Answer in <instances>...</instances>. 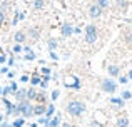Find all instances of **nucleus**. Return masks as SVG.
<instances>
[{
	"mask_svg": "<svg viewBox=\"0 0 132 127\" xmlns=\"http://www.w3.org/2000/svg\"><path fill=\"white\" fill-rule=\"evenodd\" d=\"M2 121H3V117H2V115H0V122H2Z\"/></svg>",
	"mask_w": 132,
	"mask_h": 127,
	"instance_id": "ea45409f",
	"label": "nucleus"
},
{
	"mask_svg": "<svg viewBox=\"0 0 132 127\" xmlns=\"http://www.w3.org/2000/svg\"><path fill=\"white\" fill-rule=\"evenodd\" d=\"M119 82L120 84H127V82H129V77H124L122 75V77H119Z\"/></svg>",
	"mask_w": 132,
	"mask_h": 127,
	"instance_id": "393cba45",
	"label": "nucleus"
},
{
	"mask_svg": "<svg viewBox=\"0 0 132 127\" xmlns=\"http://www.w3.org/2000/svg\"><path fill=\"white\" fill-rule=\"evenodd\" d=\"M7 75H9V79H13V75H15V74H13V72H7Z\"/></svg>",
	"mask_w": 132,
	"mask_h": 127,
	"instance_id": "f704fd0d",
	"label": "nucleus"
},
{
	"mask_svg": "<svg viewBox=\"0 0 132 127\" xmlns=\"http://www.w3.org/2000/svg\"><path fill=\"white\" fill-rule=\"evenodd\" d=\"M107 70H109V75H110V77H117V75H119V72H120V69L117 67V65H109V67H107Z\"/></svg>",
	"mask_w": 132,
	"mask_h": 127,
	"instance_id": "6e6552de",
	"label": "nucleus"
},
{
	"mask_svg": "<svg viewBox=\"0 0 132 127\" xmlns=\"http://www.w3.org/2000/svg\"><path fill=\"white\" fill-rule=\"evenodd\" d=\"M85 111V105L84 102H79V100H72L67 104V112L70 115H74V117H79V115H82Z\"/></svg>",
	"mask_w": 132,
	"mask_h": 127,
	"instance_id": "f257e3e1",
	"label": "nucleus"
},
{
	"mask_svg": "<svg viewBox=\"0 0 132 127\" xmlns=\"http://www.w3.org/2000/svg\"><path fill=\"white\" fill-rule=\"evenodd\" d=\"M127 77H129V79H132V70L129 72V75H127Z\"/></svg>",
	"mask_w": 132,
	"mask_h": 127,
	"instance_id": "4c0bfd02",
	"label": "nucleus"
},
{
	"mask_svg": "<svg viewBox=\"0 0 132 127\" xmlns=\"http://www.w3.org/2000/svg\"><path fill=\"white\" fill-rule=\"evenodd\" d=\"M10 89H12V92H15V90H17V84H15V82H12V85H10Z\"/></svg>",
	"mask_w": 132,
	"mask_h": 127,
	"instance_id": "7c9ffc66",
	"label": "nucleus"
},
{
	"mask_svg": "<svg viewBox=\"0 0 132 127\" xmlns=\"http://www.w3.org/2000/svg\"><path fill=\"white\" fill-rule=\"evenodd\" d=\"M0 94H2V87H0Z\"/></svg>",
	"mask_w": 132,
	"mask_h": 127,
	"instance_id": "79ce46f5",
	"label": "nucleus"
},
{
	"mask_svg": "<svg viewBox=\"0 0 132 127\" xmlns=\"http://www.w3.org/2000/svg\"><path fill=\"white\" fill-rule=\"evenodd\" d=\"M59 124H60V119H59V117H55V119H52V121H50V119H48V127H57Z\"/></svg>",
	"mask_w": 132,
	"mask_h": 127,
	"instance_id": "dca6fc26",
	"label": "nucleus"
},
{
	"mask_svg": "<svg viewBox=\"0 0 132 127\" xmlns=\"http://www.w3.org/2000/svg\"><path fill=\"white\" fill-rule=\"evenodd\" d=\"M97 40V27L95 25H87L85 27V42L94 44Z\"/></svg>",
	"mask_w": 132,
	"mask_h": 127,
	"instance_id": "7ed1b4c3",
	"label": "nucleus"
},
{
	"mask_svg": "<svg viewBox=\"0 0 132 127\" xmlns=\"http://www.w3.org/2000/svg\"><path fill=\"white\" fill-rule=\"evenodd\" d=\"M25 60H29V62H30V60H35V54H34V52H27Z\"/></svg>",
	"mask_w": 132,
	"mask_h": 127,
	"instance_id": "6ab92c4d",
	"label": "nucleus"
},
{
	"mask_svg": "<svg viewBox=\"0 0 132 127\" xmlns=\"http://www.w3.org/2000/svg\"><path fill=\"white\" fill-rule=\"evenodd\" d=\"M23 122H25V119H17V121H15V122H13V124H12V125H13V127H20V125H22V124H23Z\"/></svg>",
	"mask_w": 132,
	"mask_h": 127,
	"instance_id": "412c9836",
	"label": "nucleus"
},
{
	"mask_svg": "<svg viewBox=\"0 0 132 127\" xmlns=\"http://www.w3.org/2000/svg\"><path fill=\"white\" fill-rule=\"evenodd\" d=\"M62 35H64V37L74 35V27H72L70 23H64V25H62Z\"/></svg>",
	"mask_w": 132,
	"mask_h": 127,
	"instance_id": "423d86ee",
	"label": "nucleus"
},
{
	"mask_svg": "<svg viewBox=\"0 0 132 127\" xmlns=\"http://www.w3.org/2000/svg\"><path fill=\"white\" fill-rule=\"evenodd\" d=\"M5 60H7V59H5V55H0V64H3Z\"/></svg>",
	"mask_w": 132,
	"mask_h": 127,
	"instance_id": "473e14b6",
	"label": "nucleus"
},
{
	"mask_svg": "<svg viewBox=\"0 0 132 127\" xmlns=\"http://www.w3.org/2000/svg\"><path fill=\"white\" fill-rule=\"evenodd\" d=\"M17 111L20 112V114H23V117H30V115H34V105L30 104V100H20V104L17 105Z\"/></svg>",
	"mask_w": 132,
	"mask_h": 127,
	"instance_id": "f03ea898",
	"label": "nucleus"
},
{
	"mask_svg": "<svg viewBox=\"0 0 132 127\" xmlns=\"http://www.w3.org/2000/svg\"><path fill=\"white\" fill-rule=\"evenodd\" d=\"M2 127H12V125H10V124H7V122H5V124H2Z\"/></svg>",
	"mask_w": 132,
	"mask_h": 127,
	"instance_id": "e433bc0d",
	"label": "nucleus"
},
{
	"mask_svg": "<svg viewBox=\"0 0 132 127\" xmlns=\"http://www.w3.org/2000/svg\"><path fill=\"white\" fill-rule=\"evenodd\" d=\"M95 3H97V5H99L100 9L104 10V9H109V5H110V0H97Z\"/></svg>",
	"mask_w": 132,
	"mask_h": 127,
	"instance_id": "9b49d317",
	"label": "nucleus"
},
{
	"mask_svg": "<svg viewBox=\"0 0 132 127\" xmlns=\"http://www.w3.org/2000/svg\"><path fill=\"white\" fill-rule=\"evenodd\" d=\"M0 72H2V74H7V72H9V69H7V67H2V70H0Z\"/></svg>",
	"mask_w": 132,
	"mask_h": 127,
	"instance_id": "72a5a7b5",
	"label": "nucleus"
},
{
	"mask_svg": "<svg viewBox=\"0 0 132 127\" xmlns=\"http://www.w3.org/2000/svg\"><path fill=\"white\" fill-rule=\"evenodd\" d=\"M130 97H132V94H130L129 90H124L122 92V99H124V100H127V99H130Z\"/></svg>",
	"mask_w": 132,
	"mask_h": 127,
	"instance_id": "4be33fe9",
	"label": "nucleus"
},
{
	"mask_svg": "<svg viewBox=\"0 0 132 127\" xmlns=\"http://www.w3.org/2000/svg\"><path fill=\"white\" fill-rule=\"evenodd\" d=\"M30 127H37V124H32V125H30Z\"/></svg>",
	"mask_w": 132,
	"mask_h": 127,
	"instance_id": "58836bf2",
	"label": "nucleus"
},
{
	"mask_svg": "<svg viewBox=\"0 0 132 127\" xmlns=\"http://www.w3.org/2000/svg\"><path fill=\"white\" fill-rule=\"evenodd\" d=\"M2 94H3V95L12 94V89H10V85H9V87H5V89H2Z\"/></svg>",
	"mask_w": 132,
	"mask_h": 127,
	"instance_id": "b1692460",
	"label": "nucleus"
},
{
	"mask_svg": "<svg viewBox=\"0 0 132 127\" xmlns=\"http://www.w3.org/2000/svg\"><path fill=\"white\" fill-rule=\"evenodd\" d=\"M40 80H42V79H40L39 75H34V77L30 79V82H32V85H39V84H40Z\"/></svg>",
	"mask_w": 132,
	"mask_h": 127,
	"instance_id": "a211bd4d",
	"label": "nucleus"
},
{
	"mask_svg": "<svg viewBox=\"0 0 132 127\" xmlns=\"http://www.w3.org/2000/svg\"><path fill=\"white\" fill-rule=\"evenodd\" d=\"M57 97H59V90H54L52 92V100H55Z\"/></svg>",
	"mask_w": 132,
	"mask_h": 127,
	"instance_id": "c756f323",
	"label": "nucleus"
},
{
	"mask_svg": "<svg viewBox=\"0 0 132 127\" xmlns=\"http://www.w3.org/2000/svg\"><path fill=\"white\" fill-rule=\"evenodd\" d=\"M50 59H52V60H59V55L54 52V50H50Z\"/></svg>",
	"mask_w": 132,
	"mask_h": 127,
	"instance_id": "a878e982",
	"label": "nucleus"
},
{
	"mask_svg": "<svg viewBox=\"0 0 132 127\" xmlns=\"http://www.w3.org/2000/svg\"><path fill=\"white\" fill-rule=\"evenodd\" d=\"M13 40H15L17 44H23L27 40V33L22 32V30H19V32H15V35H13Z\"/></svg>",
	"mask_w": 132,
	"mask_h": 127,
	"instance_id": "0eeeda50",
	"label": "nucleus"
},
{
	"mask_svg": "<svg viewBox=\"0 0 132 127\" xmlns=\"http://www.w3.org/2000/svg\"><path fill=\"white\" fill-rule=\"evenodd\" d=\"M42 74L44 75H50V69H48V67H42Z\"/></svg>",
	"mask_w": 132,
	"mask_h": 127,
	"instance_id": "cd10ccee",
	"label": "nucleus"
},
{
	"mask_svg": "<svg viewBox=\"0 0 132 127\" xmlns=\"http://www.w3.org/2000/svg\"><path fill=\"white\" fill-rule=\"evenodd\" d=\"M5 22V13H3V10H0V25Z\"/></svg>",
	"mask_w": 132,
	"mask_h": 127,
	"instance_id": "bb28decb",
	"label": "nucleus"
},
{
	"mask_svg": "<svg viewBox=\"0 0 132 127\" xmlns=\"http://www.w3.org/2000/svg\"><path fill=\"white\" fill-rule=\"evenodd\" d=\"M62 127H72L70 124H67V122H64V124H62Z\"/></svg>",
	"mask_w": 132,
	"mask_h": 127,
	"instance_id": "c9c22d12",
	"label": "nucleus"
},
{
	"mask_svg": "<svg viewBox=\"0 0 132 127\" xmlns=\"http://www.w3.org/2000/svg\"><path fill=\"white\" fill-rule=\"evenodd\" d=\"M13 64H15V60H13V57H10V59H9V65H13Z\"/></svg>",
	"mask_w": 132,
	"mask_h": 127,
	"instance_id": "2f4dec72",
	"label": "nucleus"
},
{
	"mask_svg": "<svg viewBox=\"0 0 132 127\" xmlns=\"http://www.w3.org/2000/svg\"><path fill=\"white\" fill-rule=\"evenodd\" d=\"M127 125H129V119L127 117H120L117 121V127H127Z\"/></svg>",
	"mask_w": 132,
	"mask_h": 127,
	"instance_id": "ddd939ff",
	"label": "nucleus"
},
{
	"mask_svg": "<svg viewBox=\"0 0 132 127\" xmlns=\"http://www.w3.org/2000/svg\"><path fill=\"white\" fill-rule=\"evenodd\" d=\"M117 89V84L112 80V79H105V80L102 82V90L105 92V94H114Z\"/></svg>",
	"mask_w": 132,
	"mask_h": 127,
	"instance_id": "20e7f679",
	"label": "nucleus"
},
{
	"mask_svg": "<svg viewBox=\"0 0 132 127\" xmlns=\"http://www.w3.org/2000/svg\"><path fill=\"white\" fill-rule=\"evenodd\" d=\"M44 5H45V0H34V9L40 10V9H44Z\"/></svg>",
	"mask_w": 132,
	"mask_h": 127,
	"instance_id": "2eb2a0df",
	"label": "nucleus"
},
{
	"mask_svg": "<svg viewBox=\"0 0 132 127\" xmlns=\"http://www.w3.org/2000/svg\"><path fill=\"white\" fill-rule=\"evenodd\" d=\"M0 54H2V47H0Z\"/></svg>",
	"mask_w": 132,
	"mask_h": 127,
	"instance_id": "a19ab883",
	"label": "nucleus"
},
{
	"mask_svg": "<svg viewBox=\"0 0 132 127\" xmlns=\"http://www.w3.org/2000/svg\"><path fill=\"white\" fill-rule=\"evenodd\" d=\"M25 97H27V100H32V99H35V97H37V92L34 90V89H30V90H27V92H25Z\"/></svg>",
	"mask_w": 132,
	"mask_h": 127,
	"instance_id": "4468645a",
	"label": "nucleus"
},
{
	"mask_svg": "<svg viewBox=\"0 0 132 127\" xmlns=\"http://www.w3.org/2000/svg\"><path fill=\"white\" fill-rule=\"evenodd\" d=\"M29 35L32 37V39H37V37H39V33H37L35 29H30V30H29Z\"/></svg>",
	"mask_w": 132,
	"mask_h": 127,
	"instance_id": "aec40b11",
	"label": "nucleus"
},
{
	"mask_svg": "<svg viewBox=\"0 0 132 127\" xmlns=\"http://www.w3.org/2000/svg\"><path fill=\"white\" fill-rule=\"evenodd\" d=\"M110 102L116 104L117 107H124V99L122 97H112V99H110Z\"/></svg>",
	"mask_w": 132,
	"mask_h": 127,
	"instance_id": "9d476101",
	"label": "nucleus"
},
{
	"mask_svg": "<svg viewBox=\"0 0 132 127\" xmlns=\"http://www.w3.org/2000/svg\"><path fill=\"white\" fill-rule=\"evenodd\" d=\"M45 105L44 104H39V105H35L34 107V114H37V115H42V114H45Z\"/></svg>",
	"mask_w": 132,
	"mask_h": 127,
	"instance_id": "1a4fd4ad",
	"label": "nucleus"
},
{
	"mask_svg": "<svg viewBox=\"0 0 132 127\" xmlns=\"http://www.w3.org/2000/svg\"><path fill=\"white\" fill-rule=\"evenodd\" d=\"M89 15L92 17V19H97V17L102 15V9H100L97 3H92V5L89 7Z\"/></svg>",
	"mask_w": 132,
	"mask_h": 127,
	"instance_id": "39448f33",
	"label": "nucleus"
},
{
	"mask_svg": "<svg viewBox=\"0 0 132 127\" xmlns=\"http://www.w3.org/2000/svg\"><path fill=\"white\" fill-rule=\"evenodd\" d=\"M29 80H30L29 75H22V77H20V82H23V84H25V82H29Z\"/></svg>",
	"mask_w": 132,
	"mask_h": 127,
	"instance_id": "c85d7f7f",
	"label": "nucleus"
},
{
	"mask_svg": "<svg viewBox=\"0 0 132 127\" xmlns=\"http://www.w3.org/2000/svg\"><path fill=\"white\" fill-rule=\"evenodd\" d=\"M13 52H15V54L22 52V44H15V45H13Z\"/></svg>",
	"mask_w": 132,
	"mask_h": 127,
	"instance_id": "5701e85b",
	"label": "nucleus"
},
{
	"mask_svg": "<svg viewBox=\"0 0 132 127\" xmlns=\"http://www.w3.org/2000/svg\"><path fill=\"white\" fill-rule=\"evenodd\" d=\"M54 112H55V105H52V104H50L47 109H45V117H47V119H50Z\"/></svg>",
	"mask_w": 132,
	"mask_h": 127,
	"instance_id": "f8f14e48",
	"label": "nucleus"
},
{
	"mask_svg": "<svg viewBox=\"0 0 132 127\" xmlns=\"http://www.w3.org/2000/svg\"><path fill=\"white\" fill-rule=\"evenodd\" d=\"M48 50H55L57 49V40H48Z\"/></svg>",
	"mask_w": 132,
	"mask_h": 127,
	"instance_id": "f3484780",
	"label": "nucleus"
}]
</instances>
